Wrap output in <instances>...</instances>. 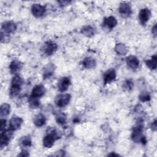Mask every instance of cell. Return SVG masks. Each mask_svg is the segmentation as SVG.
<instances>
[{
	"label": "cell",
	"mask_w": 157,
	"mask_h": 157,
	"mask_svg": "<svg viewBox=\"0 0 157 157\" xmlns=\"http://www.w3.org/2000/svg\"><path fill=\"white\" fill-rule=\"evenodd\" d=\"M57 132L55 129H50L47 135L45 136L43 139V145L45 148H51L55 141L58 139Z\"/></svg>",
	"instance_id": "obj_1"
},
{
	"label": "cell",
	"mask_w": 157,
	"mask_h": 157,
	"mask_svg": "<svg viewBox=\"0 0 157 157\" xmlns=\"http://www.w3.org/2000/svg\"><path fill=\"white\" fill-rule=\"evenodd\" d=\"M71 95L69 94H59L56 97L55 102L58 107H63L69 104L71 100Z\"/></svg>",
	"instance_id": "obj_2"
},
{
	"label": "cell",
	"mask_w": 157,
	"mask_h": 157,
	"mask_svg": "<svg viewBox=\"0 0 157 157\" xmlns=\"http://www.w3.org/2000/svg\"><path fill=\"white\" fill-rule=\"evenodd\" d=\"M143 131V126L140 123L134 126L132 129V132L131 134V138L133 141L135 142H139L140 140V139L143 136L142 135Z\"/></svg>",
	"instance_id": "obj_3"
},
{
	"label": "cell",
	"mask_w": 157,
	"mask_h": 157,
	"mask_svg": "<svg viewBox=\"0 0 157 157\" xmlns=\"http://www.w3.org/2000/svg\"><path fill=\"white\" fill-rule=\"evenodd\" d=\"M13 131L10 129H7V130H4L1 131V136H0V144H1V147L2 148L4 146H6L10 138L12 136L13 134Z\"/></svg>",
	"instance_id": "obj_4"
},
{
	"label": "cell",
	"mask_w": 157,
	"mask_h": 157,
	"mask_svg": "<svg viewBox=\"0 0 157 157\" xmlns=\"http://www.w3.org/2000/svg\"><path fill=\"white\" fill-rule=\"evenodd\" d=\"M31 12L36 17H40L45 13V7L39 4H34L31 7Z\"/></svg>",
	"instance_id": "obj_5"
},
{
	"label": "cell",
	"mask_w": 157,
	"mask_h": 157,
	"mask_svg": "<svg viewBox=\"0 0 157 157\" xmlns=\"http://www.w3.org/2000/svg\"><path fill=\"white\" fill-rule=\"evenodd\" d=\"M118 10L121 15L123 17H129L132 13V9L131 6L126 2L121 3L118 8Z\"/></svg>",
	"instance_id": "obj_6"
},
{
	"label": "cell",
	"mask_w": 157,
	"mask_h": 157,
	"mask_svg": "<svg viewBox=\"0 0 157 157\" xmlns=\"http://www.w3.org/2000/svg\"><path fill=\"white\" fill-rule=\"evenodd\" d=\"M151 15V12L150 10L147 8L142 9L139 14V20L142 25H145V23L148 21Z\"/></svg>",
	"instance_id": "obj_7"
},
{
	"label": "cell",
	"mask_w": 157,
	"mask_h": 157,
	"mask_svg": "<svg viewBox=\"0 0 157 157\" xmlns=\"http://www.w3.org/2000/svg\"><path fill=\"white\" fill-rule=\"evenodd\" d=\"M57 45L52 41L47 42L44 46V52L47 55H52L57 50Z\"/></svg>",
	"instance_id": "obj_8"
},
{
	"label": "cell",
	"mask_w": 157,
	"mask_h": 157,
	"mask_svg": "<svg viewBox=\"0 0 157 157\" xmlns=\"http://www.w3.org/2000/svg\"><path fill=\"white\" fill-rule=\"evenodd\" d=\"M23 123V120L18 117H13L9 121L10 129L12 131H15L19 129Z\"/></svg>",
	"instance_id": "obj_9"
},
{
	"label": "cell",
	"mask_w": 157,
	"mask_h": 157,
	"mask_svg": "<svg viewBox=\"0 0 157 157\" xmlns=\"http://www.w3.org/2000/svg\"><path fill=\"white\" fill-rule=\"evenodd\" d=\"M116 78V72L114 69H110L107 70L104 75V82L105 84L109 83L113 81Z\"/></svg>",
	"instance_id": "obj_10"
},
{
	"label": "cell",
	"mask_w": 157,
	"mask_h": 157,
	"mask_svg": "<svg viewBox=\"0 0 157 157\" xmlns=\"http://www.w3.org/2000/svg\"><path fill=\"white\" fill-rule=\"evenodd\" d=\"M126 62L127 65L132 69H136L138 68L139 66V61L138 58L135 56H129L126 58Z\"/></svg>",
	"instance_id": "obj_11"
},
{
	"label": "cell",
	"mask_w": 157,
	"mask_h": 157,
	"mask_svg": "<svg viewBox=\"0 0 157 157\" xmlns=\"http://www.w3.org/2000/svg\"><path fill=\"white\" fill-rule=\"evenodd\" d=\"M16 28L15 24L12 21H6L2 25V29L7 34L13 33Z\"/></svg>",
	"instance_id": "obj_12"
},
{
	"label": "cell",
	"mask_w": 157,
	"mask_h": 157,
	"mask_svg": "<svg viewBox=\"0 0 157 157\" xmlns=\"http://www.w3.org/2000/svg\"><path fill=\"white\" fill-rule=\"evenodd\" d=\"M71 83L70 79L68 77H63L58 82V88L59 91L64 92L66 91L69 86Z\"/></svg>",
	"instance_id": "obj_13"
},
{
	"label": "cell",
	"mask_w": 157,
	"mask_h": 157,
	"mask_svg": "<svg viewBox=\"0 0 157 157\" xmlns=\"http://www.w3.org/2000/svg\"><path fill=\"white\" fill-rule=\"evenodd\" d=\"M45 93V89L44 86L42 85H36L32 91V96L37 97V98H40L42 97Z\"/></svg>",
	"instance_id": "obj_14"
},
{
	"label": "cell",
	"mask_w": 157,
	"mask_h": 157,
	"mask_svg": "<svg viewBox=\"0 0 157 157\" xmlns=\"http://www.w3.org/2000/svg\"><path fill=\"white\" fill-rule=\"evenodd\" d=\"M22 64L21 62L14 60L11 62V63L9 65V69L10 71V72L12 74H16L18 72L21 68Z\"/></svg>",
	"instance_id": "obj_15"
},
{
	"label": "cell",
	"mask_w": 157,
	"mask_h": 157,
	"mask_svg": "<svg viewBox=\"0 0 157 157\" xmlns=\"http://www.w3.org/2000/svg\"><path fill=\"white\" fill-rule=\"evenodd\" d=\"M82 64L84 67L87 69H91L95 67L96 63L94 59L91 57H86L83 59L82 61Z\"/></svg>",
	"instance_id": "obj_16"
},
{
	"label": "cell",
	"mask_w": 157,
	"mask_h": 157,
	"mask_svg": "<svg viewBox=\"0 0 157 157\" xmlns=\"http://www.w3.org/2000/svg\"><path fill=\"white\" fill-rule=\"evenodd\" d=\"M33 121L36 126L41 127L45 123V118L42 114L39 113L34 117Z\"/></svg>",
	"instance_id": "obj_17"
},
{
	"label": "cell",
	"mask_w": 157,
	"mask_h": 157,
	"mask_svg": "<svg viewBox=\"0 0 157 157\" xmlns=\"http://www.w3.org/2000/svg\"><path fill=\"white\" fill-rule=\"evenodd\" d=\"M104 23L109 29H112L117 25V21L114 17L110 16L105 18Z\"/></svg>",
	"instance_id": "obj_18"
},
{
	"label": "cell",
	"mask_w": 157,
	"mask_h": 157,
	"mask_svg": "<svg viewBox=\"0 0 157 157\" xmlns=\"http://www.w3.org/2000/svg\"><path fill=\"white\" fill-rule=\"evenodd\" d=\"M10 112V105L9 104L4 103L1 105L0 108V116L1 118L7 117Z\"/></svg>",
	"instance_id": "obj_19"
},
{
	"label": "cell",
	"mask_w": 157,
	"mask_h": 157,
	"mask_svg": "<svg viewBox=\"0 0 157 157\" xmlns=\"http://www.w3.org/2000/svg\"><path fill=\"white\" fill-rule=\"evenodd\" d=\"M55 71V66L53 64H48L44 69V78H47L50 77Z\"/></svg>",
	"instance_id": "obj_20"
},
{
	"label": "cell",
	"mask_w": 157,
	"mask_h": 157,
	"mask_svg": "<svg viewBox=\"0 0 157 157\" xmlns=\"http://www.w3.org/2000/svg\"><path fill=\"white\" fill-rule=\"evenodd\" d=\"M146 65L148 67L149 69L151 70L156 69L157 67V57L156 55H153L150 59L145 61Z\"/></svg>",
	"instance_id": "obj_21"
},
{
	"label": "cell",
	"mask_w": 157,
	"mask_h": 157,
	"mask_svg": "<svg viewBox=\"0 0 157 157\" xmlns=\"http://www.w3.org/2000/svg\"><path fill=\"white\" fill-rule=\"evenodd\" d=\"M28 102H29V107H31L32 109H36L40 105V101H39V98L33 96L32 95L29 98Z\"/></svg>",
	"instance_id": "obj_22"
},
{
	"label": "cell",
	"mask_w": 157,
	"mask_h": 157,
	"mask_svg": "<svg viewBox=\"0 0 157 157\" xmlns=\"http://www.w3.org/2000/svg\"><path fill=\"white\" fill-rule=\"evenodd\" d=\"M81 32L82 34H83L84 35L88 36V37H90L92 36L94 34V29L91 27V26H85L84 27L82 28Z\"/></svg>",
	"instance_id": "obj_23"
},
{
	"label": "cell",
	"mask_w": 157,
	"mask_h": 157,
	"mask_svg": "<svg viewBox=\"0 0 157 157\" xmlns=\"http://www.w3.org/2000/svg\"><path fill=\"white\" fill-rule=\"evenodd\" d=\"M115 52L120 55H124L127 53V48L126 46L123 44H118L115 47Z\"/></svg>",
	"instance_id": "obj_24"
},
{
	"label": "cell",
	"mask_w": 157,
	"mask_h": 157,
	"mask_svg": "<svg viewBox=\"0 0 157 157\" xmlns=\"http://www.w3.org/2000/svg\"><path fill=\"white\" fill-rule=\"evenodd\" d=\"M23 79L22 78L18 75H16L12 80V82H11V85L12 86H18V87H21V85H23Z\"/></svg>",
	"instance_id": "obj_25"
},
{
	"label": "cell",
	"mask_w": 157,
	"mask_h": 157,
	"mask_svg": "<svg viewBox=\"0 0 157 157\" xmlns=\"http://www.w3.org/2000/svg\"><path fill=\"white\" fill-rule=\"evenodd\" d=\"M20 144L23 147H30L31 145V140L29 136H23L20 139Z\"/></svg>",
	"instance_id": "obj_26"
},
{
	"label": "cell",
	"mask_w": 157,
	"mask_h": 157,
	"mask_svg": "<svg viewBox=\"0 0 157 157\" xmlns=\"http://www.w3.org/2000/svg\"><path fill=\"white\" fill-rule=\"evenodd\" d=\"M56 120L59 124H64L66 121V116L64 113L60 112L56 116Z\"/></svg>",
	"instance_id": "obj_27"
},
{
	"label": "cell",
	"mask_w": 157,
	"mask_h": 157,
	"mask_svg": "<svg viewBox=\"0 0 157 157\" xmlns=\"http://www.w3.org/2000/svg\"><path fill=\"white\" fill-rule=\"evenodd\" d=\"M21 87L18 86H12L11 85L10 89V95L11 97H15L17 96L20 91Z\"/></svg>",
	"instance_id": "obj_28"
},
{
	"label": "cell",
	"mask_w": 157,
	"mask_h": 157,
	"mask_svg": "<svg viewBox=\"0 0 157 157\" xmlns=\"http://www.w3.org/2000/svg\"><path fill=\"white\" fill-rule=\"evenodd\" d=\"M139 99L142 102L148 101L150 100V96L147 92H142L139 95Z\"/></svg>",
	"instance_id": "obj_29"
},
{
	"label": "cell",
	"mask_w": 157,
	"mask_h": 157,
	"mask_svg": "<svg viewBox=\"0 0 157 157\" xmlns=\"http://www.w3.org/2000/svg\"><path fill=\"white\" fill-rule=\"evenodd\" d=\"M133 82L131 80H126L123 85V87L126 90H131L133 87Z\"/></svg>",
	"instance_id": "obj_30"
},
{
	"label": "cell",
	"mask_w": 157,
	"mask_h": 157,
	"mask_svg": "<svg viewBox=\"0 0 157 157\" xmlns=\"http://www.w3.org/2000/svg\"><path fill=\"white\" fill-rule=\"evenodd\" d=\"M6 125V120L5 119L1 120V131H4L5 129V127Z\"/></svg>",
	"instance_id": "obj_31"
},
{
	"label": "cell",
	"mask_w": 157,
	"mask_h": 157,
	"mask_svg": "<svg viewBox=\"0 0 157 157\" xmlns=\"http://www.w3.org/2000/svg\"><path fill=\"white\" fill-rule=\"evenodd\" d=\"M18 156H29V153H28V151L26 150H22L21 152L18 155Z\"/></svg>",
	"instance_id": "obj_32"
},
{
	"label": "cell",
	"mask_w": 157,
	"mask_h": 157,
	"mask_svg": "<svg viewBox=\"0 0 157 157\" xmlns=\"http://www.w3.org/2000/svg\"><path fill=\"white\" fill-rule=\"evenodd\" d=\"M151 129L153 131H156V120L151 124Z\"/></svg>",
	"instance_id": "obj_33"
},
{
	"label": "cell",
	"mask_w": 157,
	"mask_h": 157,
	"mask_svg": "<svg viewBox=\"0 0 157 157\" xmlns=\"http://www.w3.org/2000/svg\"><path fill=\"white\" fill-rule=\"evenodd\" d=\"M151 29H152V30H151V32H152V33L153 34V35H154V36H156V24L153 26V27Z\"/></svg>",
	"instance_id": "obj_34"
},
{
	"label": "cell",
	"mask_w": 157,
	"mask_h": 157,
	"mask_svg": "<svg viewBox=\"0 0 157 157\" xmlns=\"http://www.w3.org/2000/svg\"><path fill=\"white\" fill-rule=\"evenodd\" d=\"M109 156H118V155L115 154V153H111V154H109Z\"/></svg>",
	"instance_id": "obj_35"
}]
</instances>
